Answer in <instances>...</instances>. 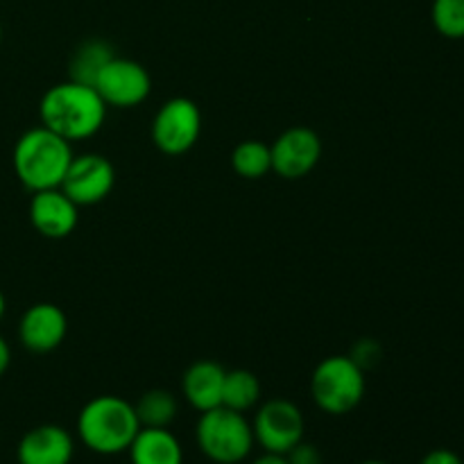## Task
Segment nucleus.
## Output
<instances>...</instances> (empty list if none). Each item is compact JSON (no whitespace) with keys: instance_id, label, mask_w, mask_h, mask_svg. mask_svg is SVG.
Segmentation results:
<instances>
[{"instance_id":"nucleus-9","label":"nucleus","mask_w":464,"mask_h":464,"mask_svg":"<svg viewBox=\"0 0 464 464\" xmlns=\"http://www.w3.org/2000/svg\"><path fill=\"white\" fill-rule=\"evenodd\" d=\"M116 181L111 161L102 154H80L72 157L66 175L59 188L77 204V207H93L109 198Z\"/></svg>"},{"instance_id":"nucleus-10","label":"nucleus","mask_w":464,"mask_h":464,"mask_svg":"<svg viewBox=\"0 0 464 464\" xmlns=\"http://www.w3.org/2000/svg\"><path fill=\"white\" fill-rule=\"evenodd\" d=\"M272 152V170L284 179H302L322 157V140L308 127H293L285 130L275 145Z\"/></svg>"},{"instance_id":"nucleus-8","label":"nucleus","mask_w":464,"mask_h":464,"mask_svg":"<svg viewBox=\"0 0 464 464\" xmlns=\"http://www.w3.org/2000/svg\"><path fill=\"white\" fill-rule=\"evenodd\" d=\"M93 89L107 107L131 109L148 100L152 91L150 72L134 59L111 57L93 82Z\"/></svg>"},{"instance_id":"nucleus-12","label":"nucleus","mask_w":464,"mask_h":464,"mask_svg":"<svg viewBox=\"0 0 464 464\" xmlns=\"http://www.w3.org/2000/svg\"><path fill=\"white\" fill-rule=\"evenodd\" d=\"M30 220L45 238H66L77 227V204L62 188L39 190L30 202Z\"/></svg>"},{"instance_id":"nucleus-16","label":"nucleus","mask_w":464,"mask_h":464,"mask_svg":"<svg viewBox=\"0 0 464 464\" xmlns=\"http://www.w3.org/2000/svg\"><path fill=\"white\" fill-rule=\"evenodd\" d=\"M134 411L140 421V429H168L177 420L179 403H177L175 394L168 390H148L134 403Z\"/></svg>"},{"instance_id":"nucleus-19","label":"nucleus","mask_w":464,"mask_h":464,"mask_svg":"<svg viewBox=\"0 0 464 464\" xmlns=\"http://www.w3.org/2000/svg\"><path fill=\"white\" fill-rule=\"evenodd\" d=\"M231 166L245 179H261L272 170V152L261 140H243L231 154Z\"/></svg>"},{"instance_id":"nucleus-5","label":"nucleus","mask_w":464,"mask_h":464,"mask_svg":"<svg viewBox=\"0 0 464 464\" xmlns=\"http://www.w3.org/2000/svg\"><path fill=\"white\" fill-rule=\"evenodd\" d=\"M313 401L329 415H347L365 397V370L352 356H329L311 379Z\"/></svg>"},{"instance_id":"nucleus-23","label":"nucleus","mask_w":464,"mask_h":464,"mask_svg":"<svg viewBox=\"0 0 464 464\" xmlns=\"http://www.w3.org/2000/svg\"><path fill=\"white\" fill-rule=\"evenodd\" d=\"M421 464H464L458 453L449 451V449H435V451L426 453Z\"/></svg>"},{"instance_id":"nucleus-18","label":"nucleus","mask_w":464,"mask_h":464,"mask_svg":"<svg viewBox=\"0 0 464 464\" xmlns=\"http://www.w3.org/2000/svg\"><path fill=\"white\" fill-rule=\"evenodd\" d=\"M111 57H116V54H113L109 44H104V41L100 39L84 41L71 59V80L80 82V84L93 86L98 72L102 71L104 63Z\"/></svg>"},{"instance_id":"nucleus-15","label":"nucleus","mask_w":464,"mask_h":464,"mask_svg":"<svg viewBox=\"0 0 464 464\" xmlns=\"http://www.w3.org/2000/svg\"><path fill=\"white\" fill-rule=\"evenodd\" d=\"M127 451L131 464H184V449L168 429H140Z\"/></svg>"},{"instance_id":"nucleus-14","label":"nucleus","mask_w":464,"mask_h":464,"mask_svg":"<svg viewBox=\"0 0 464 464\" xmlns=\"http://www.w3.org/2000/svg\"><path fill=\"white\" fill-rule=\"evenodd\" d=\"M225 374L218 362L213 361H199L186 370L184 381H181V390L184 397L195 411L207 412L213 408L222 406V385H225Z\"/></svg>"},{"instance_id":"nucleus-22","label":"nucleus","mask_w":464,"mask_h":464,"mask_svg":"<svg viewBox=\"0 0 464 464\" xmlns=\"http://www.w3.org/2000/svg\"><path fill=\"white\" fill-rule=\"evenodd\" d=\"M352 358L358 362L361 370H367V367L379 362V344L372 343V340H362V343H358L356 347H353Z\"/></svg>"},{"instance_id":"nucleus-11","label":"nucleus","mask_w":464,"mask_h":464,"mask_svg":"<svg viewBox=\"0 0 464 464\" xmlns=\"http://www.w3.org/2000/svg\"><path fill=\"white\" fill-rule=\"evenodd\" d=\"M68 334L66 313L48 302L34 304L18 322V340L32 353L54 352Z\"/></svg>"},{"instance_id":"nucleus-20","label":"nucleus","mask_w":464,"mask_h":464,"mask_svg":"<svg viewBox=\"0 0 464 464\" xmlns=\"http://www.w3.org/2000/svg\"><path fill=\"white\" fill-rule=\"evenodd\" d=\"M430 18L442 36L464 39V0H433Z\"/></svg>"},{"instance_id":"nucleus-17","label":"nucleus","mask_w":464,"mask_h":464,"mask_svg":"<svg viewBox=\"0 0 464 464\" xmlns=\"http://www.w3.org/2000/svg\"><path fill=\"white\" fill-rule=\"evenodd\" d=\"M261 399V383L247 370H231L225 374L222 385V406L236 412H247Z\"/></svg>"},{"instance_id":"nucleus-6","label":"nucleus","mask_w":464,"mask_h":464,"mask_svg":"<svg viewBox=\"0 0 464 464\" xmlns=\"http://www.w3.org/2000/svg\"><path fill=\"white\" fill-rule=\"evenodd\" d=\"M202 131V113L188 98H172L157 111L152 122V140L163 154H186L195 148Z\"/></svg>"},{"instance_id":"nucleus-25","label":"nucleus","mask_w":464,"mask_h":464,"mask_svg":"<svg viewBox=\"0 0 464 464\" xmlns=\"http://www.w3.org/2000/svg\"><path fill=\"white\" fill-rule=\"evenodd\" d=\"M252 464H288V458L279 456V453H263V456L256 458Z\"/></svg>"},{"instance_id":"nucleus-4","label":"nucleus","mask_w":464,"mask_h":464,"mask_svg":"<svg viewBox=\"0 0 464 464\" xmlns=\"http://www.w3.org/2000/svg\"><path fill=\"white\" fill-rule=\"evenodd\" d=\"M195 440L199 451L211 462L238 464L252 453L254 430L243 412L218 406L202 412L195 429Z\"/></svg>"},{"instance_id":"nucleus-21","label":"nucleus","mask_w":464,"mask_h":464,"mask_svg":"<svg viewBox=\"0 0 464 464\" xmlns=\"http://www.w3.org/2000/svg\"><path fill=\"white\" fill-rule=\"evenodd\" d=\"M285 458H288V464H322V453L317 451V447L304 442V440L299 444H295L285 453Z\"/></svg>"},{"instance_id":"nucleus-24","label":"nucleus","mask_w":464,"mask_h":464,"mask_svg":"<svg viewBox=\"0 0 464 464\" xmlns=\"http://www.w3.org/2000/svg\"><path fill=\"white\" fill-rule=\"evenodd\" d=\"M9 362H12V352H9V344L0 335V376L9 370Z\"/></svg>"},{"instance_id":"nucleus-1","label":"nucleus","mask_w":464,"mask_h":464,"mask_svg":"<svg viewBox=\"0 0 464 464\" xmlns=\"http://www.w3.org/2000/svg\"><path fill=\"white\" fill-rule=\"evenodd\" d=\"M39 116L41 125L71 143L98 134L107 118V104L93 86L68 80L45 91Z\"/></svg>"},{"instance_id":"nucleus-2","label":"nucleus","mask_w":464,"mask_h":464,"mask_svg":"<svg viewBox=\"0 0 464 464\" xmlns=\"http://www.w3.org/2000/svg\"><path fill=\"white\" fill-rule=\"evenodd\" d=\"M140 430L134 403L113 394H102L86 403L77 417L82 444L98 456H118L127 451Z\"/></svg>"},{"instance_id":"nucleus-28","label":"nucleus","mask_w":464,"mask_h":464,"mask_svg":"<svg viewBox=\"0 0 464 464\" xmlns=\"http://www.w3.org/2000/svg\"><path fill=\"white\" fill-rule=\"evenodd\" d=\"M0 39H3V27H0Z\"/></svg>"},{"instance_id":"nucleus-3","label":"nucleus","mask_w":464,"mask_h":464,"mask_svg":"<svg viewBox=\"0 0 464 464\" xmlns=\"http://www.w3.org/2000/svg\"><path fill=\"white\" fill-rule=\"evenodd\" d=\"M71 161V143L44 125L27 130L14 145V172L32 193L59 188Z\"/></svg>"},{"instance_id":"nucleus-13","label":"nucleus","mask_w":464,"mask_h":464,"mask_svg":"<svg viewBox=\"0 0 464 464\" xmlns=\"http://www.w3.org/2000/svg\"><path fill=\"white\" fill-rule=\"evenodd\" d=\"M72 453V435L57 424H44L27 430L16 449L18 464H71Z\"/></svg>"},{"instance_id":"nucleus-27","label":"nucleus","mask_w":464,"mask_h":464,"mask_svg":"<svg viewBox=\"0 0 464 464\" xmlns=\"http://www.w3.org/2000/svg\"><path fill=\"white\" fill-rule=\"evenodd\" d=\"M361 464H385V462H381V460H365V462H361Z\"/></svg>"},{"instance_id":"nucleus-26","label":"nucleus","mask_w":464,"mask_h":464,"mask_svg":"<svg viewBox=\"0 0 464 464\" xmlns=\"http://www.w3.org/2000/svg\"><path fill=\"white\" fill-rule=\"evenodd\" d=\"M5 311H7V302H5V295L3 290H0V320L5 317Z\"/></svg>"},{"instance_id":"nucleus-7","label":"nucleus","mask_w":464,"mask_h":464,"mask_svg":"<svg viewBox=\"0 0 464 464\" xmlns=\"http://www.w3.org/2000/svg\"><path fill=\"white\" fill-rule=\"evenodd\" d=\"M254 442L261 444L266 453L285 456L295 444L304 440L306 421L302 411L288 399H272L258 408L254 417Z\"/></svg>"}]
</instances>
